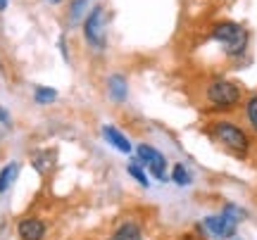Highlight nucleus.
Masks as SVG:
<instances>
[{
    "label": "nucleus",
    "mask_w": 257,
    "mask_h": 240,
    "mask_svg": "<svg viewBox=\"0 0 257 240\" xmlns=\"http://www.w3.org/2000/svg\"><path fill=\"white\" fill-rule=\"evenodd\" d=\"M205 98L210 102L214 110H231V107H236L240 102V88L236 83L226 81V79H217V81H212L207 88H205Z\"/></svg>",
    "instance_id": "f03ea898"
},
{
    "label": "nucleus",
    "mask_w": 257,
    "mask_h": 240,
    "mask_svg": "<svg viewBox=\"0 0 257 240\" xmlns=\"http://www.w3.org/2000/svg\"><path fill=\"white\" fill-rule=\"evenodd\" d=\"M34 100L38 105H48V102H55L57 100V91L55 88H48V86H38L34 91Z\"/></svg>",
    "instance_id": "ddd939ff"
},
{
    "label": "nucleus",
    "mask_w": 257,
    "mask_h": 240,
    "mask_svg": "<svg viewBox=\"0 0 257 240\" xmlns=\"http://www.w3.org/2000/svg\"><path fill=\"white\" fill-rule=\"evenodd\" d=\"M102 5H93L86 15V22H83V34H86V43L91 48H98L102 50L105 48V34H102Z\"/></svg>",
    "instance_id": "39448f33"
},
{
    "label": "nucleus",
    "mask_w": 257,
    "mask_h": 240,
    "mask_svg": "<svg viewBox=\"0 0 257 240\" xmlns=\"http://www.w3.org/2000/svg\"><path fill=\"white\" fill-rule=\"evenodd\" d=\"M210 129L214 133V138L219 140L224 148H229L231 152H236V155H245L248 152L250 140L240 126L231 124V121H217V124H212Z\"/></svg>",
    "instance_id": "20e7f679"
},
{
    "label": "nucleus",
    "mask_w": 257,
    "mask_h": 240,
    "mask_svg": "<svg viewBox=\"0 0 257 240\" xmlns=\"http://www.w3.org/2000/svg\"><path fill=\"white\" fill-rule=\"evenodd\" d=\"M126 171H128V176H134V178H136V181L143 185V188H148V185H150V181H148L146 171H143V166L138 164V162H131V164L126 166Z\"/></svg>",
    "instance_id": "4468645a"
},
{
    "label": "nucleus",
    "mask_w": 257,
    "mask_h": 240,
    "mask_svg": "<svg viewBox=\"0 0 257 240\" xmlns=\"http://www.w3.org/2000/svg\"><path fill=\"white\" fill-rule=\"evenodd\" d=\"M19 176V162H10L0 169V193H8L10 185H15Z\"/></svg>",
    "instance_id": "9b49d317"
},
{
    "label": "nucleus",
    "mask_w": 257,
    "mask_h": 240,
    "mask_svg": "<svg viewBox=\"0 0 257 240\" xmlns=\"http://www.w3.org/2000/svg\"><path fill=\"white\" fill-rule=\"evenodd\" d=\"M172 181L176 185H188L191 183V174L186 171L184 164H174V171H172Z\"/></svg>",
    "instance_id": "2eb2a0df"
},
{
    "label": "nucleus",
    "mask_w": 257,
    "mask_h": 240,
    "mask_svg": "<svg viewBox=\"0 0 257 240\" xmlns=\"http://www.w3.org/2000/svg\"><path fill=\"white\" fill-rule=\"evenodd\" d=\"M107 91H110V95L117 102H124V100H126V95H128L126 79H124L121 74H112L110 79H107Z\"/></svg>",
    "instance_id": "1a4fd4ad"
},
{
    "label": "nucleus",
    "mask_w": 257,
    "mask_h": 240,
    "mask_svg": "<svg viewBox=\"0 0 257 240\" xmlns=\"http://www.w3.org/2000/svg\"><path fill=\"white\" fill-rule=\"evenodd\" d=\"M0 124H10V114L0 107Z\"/></svg>",
    "instance_id": "a211bd4d"
},
{
    "label": "nucleus",
    "mask_w": 257,
    "mask_h": 240,
    "mask_svg": "<svg viewBox=\"0 0 257 240\" xmlns=\"http://www.w3.org/2000/svg\"><path fill=\"white\" fill-rule=\"evenodd\" d=\"M138 157H141V162H146L148 169H150V174L155 176L157 181H167V159L165 155L160 152V150H155L153 145H138L136 148Z\"/></svg>",
    "instance_id": "423d86ee"
},
{
    "label": "nucleus",
    "mask_w": 257,
    "mask_h": 240,
    "mask_svg": "<svg viewBox=\"0 0 257 240\" xmlns=\"http://www.w3.org/2000/svg\"><path fill=\"white\" fill-rule=\"evenodd\" d=\"M91 10V0H72V8H69V22L76 24L83 15H88Z\"/></svg>",
    "instance_id": "f8f14e48"
},
{
    "label": "nucleus",
    "mask_w": 257,
    "mask_h": 240,
    "mask_svg": "<svg viewBox=\"0 0 257 240\" xmlns=\"http://www.w3.org/2000/svg\"><path fill=\"white\" fill-rule=\"evenodd\" d=\"M102 138L110 143L112 148H117L119 152H124V155H128L131 152V143H128V138L121 133V131H117L114 126H102Z\"/></svg>",
    "instance_id": "6e6552de"
},
{
    "label": "nucleus",
    "mask_w": 257,
    "mask_h": 240,
    "mask_svg": "<svg viewBox=\"0 0 257 240\" xmlns=\"http://www.w3.org/2000/svg\"><path fill=\"white\" fill-rule=\"evenodd\" d=\"M240 219H245V212L238 209L236 204H226L221 214L207 216L202 223H205V228H207L212 235H217V238H231V235L236 233V228H238Z\"/></svg>",
    "instance_id": "7ed1b4c3"
},
{
    "label": "nucleus",
    "mask_w": 257,
    "mask_h": 240,
    "mask_svg": "<svg viewBox=\"0 0 257 240\" xmlns=\"http://www.w3.org/2000/svg\"><path fill=\"white\" fill-rule=\"evenodd\" d=\"M17 233L22 240H43L46 238V223L41 219H22L17 226Z\"/></svg>",
    "instance_id": "0eeeda50"
},
{
    "label": "nucleus",
    "mask_w": 257,
    "mask_h": 240,
    "mask_svg": "<svg viewBox=\"0 0 257 240\" xmlns=\"http://www.w3.org/2000/svg\"><path fill=\"white\" fill-rule=\"evenodd\" d=\"M8 10V0H0V12H5Z\"/></svg>",
    "instance_id": "6ab92c4d"
},
{
    "label": "nucleus",
    "mask_w": 257,
    "mask_h": 240,
    "mask_svg": "<svg viewBox=\"0 0 257 240\" xmlns=\"http://www.w3.org/2000/svg\"><path fill=\"white\" fill-rule=\"evenodd\" d=\"M233 240H240V238H233Z\"/></svg>",
    "instance_id": "412c9836"
},
{
    "label": "nucleus",
    "mask_w": 257,
    "mask_h": 240,
    "mask_svg": "<svg viewBox=\"0 0 257 240\" xmlns=\"http://www.w3.org/2000/svg\"><path fill=\"white\" fill-rule=\"evenodd\" d=\"M212 41H217L229 57H240L248 50V31L236 22H219L212 29Z\"/></svg>",
    "instance_id": "f257e3e1"
},
{
    "label": "nucleus",
    "mask_w": 257,
    "mask_h": 240,
    "mask_svg": "<svg viewBox=\"0 0 257 240\" xmlns=\"http://www.w3.org/2000/svg\"><path fill=\"white\" fill-rule=\"evenodd\" d=\"M48 159H53V152H38L36 157L31 159L34 162V166H36L41 174H46V169H48Z\"/></svg>",
    "instance_id": "f3484780"
},
{
    "label": "nucleus",
    "mask_w": 257,
    "mask_h": 240,
    "mask_svg": "<svg viewBox=\"0 0 257 240\" xmlns=\"http://www.w3.org/2000/svg\"><path fill=\"white\" fill-rule=\"evenodd\" d=\"M48 3H62V0H48Z\"/></svg>",
    "instance_id": "aec40b11"
},
{
    "label": "nucleus",
    "mask_w": 257,
    "mask_h": 240,
    "mask_svg": "<svg viewBox=\"0 0 257 240\" xmlns=\"http://www.w3.org/2000/svg\"><path fill=\"white\" fill-rule=\"evenodd\" d=\"M141 238H143V233H141V226L136 221L119 223V228L110 235V240H141Z\"/></svg>",
    "instance_id": "9d476101"
},
{
    "label": "nucleus",
    "mask_w": 257,
    "mask_h": 240,
    "mask_svg": "<svg viewBox=\"0 0 257 240\" xmlns=\"http://www.w3.org/2000/svg\"><path fill=\"white\" fill-rule=\"evenodd\" d=\"M245 117H248L250 126L257 131V95H252L248 100V105H245Z\"/></svg>",
    "instance_id": "dca6fc26"
}]
</instances>
